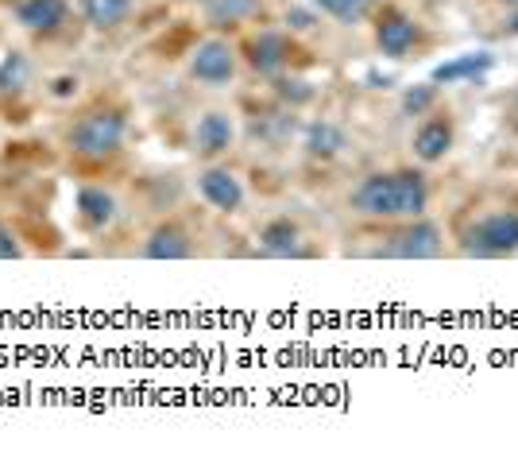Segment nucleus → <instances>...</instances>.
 Listing matches in <instances>:
<instances>
[{"instance_id": "obj_25", "label": "nucleus", "mask_w": 518, "mask_h": 453, "mask_svg": "<svg viewBox=\"0 0 518 453\" xmlns=\"http://www.w3.org/2000/svg\"><path fill=\"white\" fill-rule=\"evenodd\" d=\"M51 93H55V97H74V93H78V78H74V74H62V78H55Z\"/></svg>"}, {"instance_id": "obj_16", "label": "nucleus", "mask_w": 518, "mask_h": 453, "mask_svg": "<svg viewBox=\"0 0 518 453\" xmlns=\"http://www.w3.org/2000/svg\"><path fill=\"white\" fill-rule=\"evenodd\" d=\"M345 148H348V132L341 124L314 121L306 128V151H310L314 159H333V155H341Z\"/></svg>"}, {"instance_id": "obj_20", "label": "nucleus", "mask_w": 518, "mask_h": 453, "mask_svg": "<svg viewBox=\"0 0 518 453\" xmlns=\"http://www.w3.org/2000/svg\"><path fill=\"white\" fill-rule=\"evenodd\" d=\"M24 86H28V59L20 51H12L0 62V93H20Z\"/></svg>"}, {"instance_id": "obj_12", "label": "nucleus", "mask_w": 518, "mask_h": 453, "mask_svg": "<svg viewBox=\"0 0 518 453\" xmlns=\"http://www.w3.org/2000/svg\"><path fill=\"white\" fill-rule=\"evenodd\" d=\"M70 8L66 0H20L16 4V20L28 31H58L66 24Z\"/></svg>"}, {"instance_id": "obj_10", "label": "nucleus", "mask_w": 518, "mask_h": 453, "mask_svg": "<svg viewBox=\"0 0 518 453\" xmlns=\"http://www.w3.org/2000/svg\"><path fill=\"white\" fill-rule=\"evenodd\" d=\"M491 51H468V55H457V59L433 66V86H453V82H476L491 70Z\"/></svg>"}, {"instance_id": "obj_11", "label": "nucleus", "mask_w": 518, "mask_h": 453, "mask_svg": "<svg viewBox=\"0 0 518 453\" xmlns=\"http://www.w3.org/2000/svg\"><path fill=\"white\" fill-rule=\"evenodd\" d=\"M449 151H453V121L430 117V121L414 132V155L422 163H441Z\"/></svg>"}, {"instance_id": "obj_14", "label": "nucleus", "mask_w": 518, "mask_h": 453, "mask_svg": "<svg viewBox=\"0 0 518 453\" xmlns=\"http://www.w3.org/2000/svg\"><path fill=\"white\" fill-rule=\"evenodd\" d=\"M190 252H194V244L186 237V229H178V225H159L144 241L147 260H186Z\"/></svg>"}, {"instance_id": "obj_7", "label": "nucleus", "mask_w": 518, "mask_h": 453, "mask_svg": "<svg viewBox=\"0 0 518 453\" xmlns=\"http://www.w3.org/2000/svg\"><path fill=\"white\" fill-rule=\"evenodd\" d=\"M198 190H202L205 202L221 213H236L244 206V186L229 167H205L198 175Z\"/></svg>"}, {"instance_id": "obj_19", "label": "nucleus", "mask_w": 518, "mask_h": 453, "mask_svg": "<svg viewBox=\"0 0 518 453\" xmlns=\"http://www.w3.org/2000/svg\"><path fill=\"white\" fill-rule=\"evenodd\" d=\"M372 4L375 0H314V8H321L325 16H333L337 24H360Z\"/></svg>"}, {"instance_id": "obj_1", "label": "nucleus", "mask_w": 518, "mask_h": 453, "mask_svg": "<svg viewBox=\"0 0 518 453\" xmlns=\"http://www.w3.org/2000/svg\"><path fill=\"white\" fill-rule=\"evenodd\" d=\"M352 206L364 217H422L430 182L422 171H375L352 190Z\"/></svg>"}, {"instance_id": "obj_24", "label": "nucleus", "mask_w": 518, "mask_h": 453, "mask_svg": "<svg viewBox=\"0 0 518 453\" xmlns=\"http://www.w3.org/2000/svg\"><path fill=\"white\" fill-rule=\"evenodd\" d=\"M287 24L294 31H310V28H314V16H310V12H302V8H290V12H287Z\"/></svg>"}, {"instance_id": "obj_4", "label": "nucleus", "mask_w": 518, "mask_h": 453, "mask_svg": "<svg viewBox=\"0 0 518 453\" xmlns=\"http://www.w3.org/2000/svg\"><path fill=\"white\" fill-rule=\"evenodd\" d=\"M190 74L202 86H213V90L229 86L232 78H236V55H232V47L225 39H202L194 47V55H190Z\"/></svg>"}, {"instance_id": "obj_9", "label": "nucleus", "mask_w": 518, "mask_h": 453, "mask_svg": "<svg viewBox=\"0 0 518 453\" xmlns=\"http://www.w3.org/2000/svg\"><path fill=\"white\" fill-rule=\"evenodd\" d=\"M248 62H252V70H259V74H279L290 62V39L283 31H263V35L252 39V47H248Z\"/></svg>"}, {"instance_id": "obj_26", "label": "nucleus", "mask_w": 518, "mask_h": 453, "mask_svg": "<svg viewBox=\"0 0 518 453\" xmlns=\"http://www.w3.org/2000/svg\"><path fill=\"white\" fill-rule=\"evenodd\" d=\"M507 35H518V16L511 20V24H507Z\"/></svg>"}, {"instance_id": "obj_22", "label": "nucleus", "mask_w": 518, "mask_h": 453, "mask_svg": "<svg viewBox=\"0 0 518 453\" xmlns=\"http://www.w3.org/2000/svg\"><path fill=\"white\" fill-rule=\"evenodd\" d=\"M279 93H283V97H287L290 105H306V101H310V97H314V90H310V86H306V82H298V78H279Z\"/></svg>"}, {"instance_id": "obj_18", "label": "nucleus", "mask_w": 518, "mask_h": 453, "mask_svg": "<svg viewBox=\"0 0 518 453\" xmlns=\"http://www.w3.org/2000/svg\"><path fill=\"white\" fill-rule=\"evenodd\" d=\"M259 12V0H205V20L213 28H229Z\"/></svg>"}, {"instance_id": "obj_5", "label": "nucleus", "mask_w": 518, "mask_h": 453, "mask_svg": "<svg viewBox=\"0 0 518 453\" xmlns=\"http://www.w3.org/2000/svg\"><path fill=\"white\" fill-rule=\"evenodd\" d=\"M437 252H441V229L422 217H410V225L383 244V256L391 260H430Z\"/></svg>"}, {"instance_id": "obj_27", "label": "nucleus", "mask_w": 518, "mask_h": 453, "mask_svg": "<svg viewBox=\"0 0 518 453\" xmlns=\"http://www.w3.org/2000/svg\"><path fill=\"white\" fill-rule=\"evenodd\" d=\"M503 4H511V8H518V0H503Z\"/></svg>"}, {"instance_id": "obj_23", "label": "nucleus", "mask_w": 518, "mask_h": 453, "mask_svg": "<svg viewBox=\"0 0 518 453\" xmlns=\"http://www.w3.org/2000/svg\"><path fill=\"white\" fill-rule=\"evenodd\" d=\"M0 260H20V244L4 225H0Z\"/></svg>"}, {"instance_id": "obj_15", "label": "nucleus", "mask_w": 518, "mask_h": 453, "mask_svg": "<svg viewBox=\"0 0 518 453\" xmlns=\"http://www.w3.org/2000/svg\"><path fill=\"white\" fill-rule=\"evenodd\" d=\"M78 213L89 229H105L116 221V198L105 186H82L78 190Z\"/></svg>"}, {"instance_id": "obj_3", "label": "nucleus", "mask_w": 518, "mask_h": 453, "mask_svg": "<svg viewBox=\"0 0 518 453\" xmlns=\"http://www.w3.org/2000/svg\"><path fill=\"white\" fill-rule=\"evenodd\" d=\"M464 256H480V260H499V256H515L518 252V213L503 210L491 213L484 221H476L464 233Z\"/></svg>"}, {"instance_id": "obj_6", "label": "nucleus", "mask_w": 518, "mask_h": 453, "mask_svg": "<svg viewBox=\"0 0 518 453\" xmlns=\"http://www.w3.org/2000/svg\"><path fill=\"white\" fill-rule=\"evenodd\" d=\"M418 39H422V31L403 12H383L379 24H375V43H379V51L387 59H406Z\"/></svg>"}, {"instance_id": "obj_13", "label": "nucleus", "mask_w": 518, "mask_h": 453, "mask_svg": "<svg viewBox=\"0 0 518 453\" xmlns=\"http://www.w3.org/2000/svg\"><path fill=\"white\" fill-rule=\"evenodd\" d=\"M259 248L267 256H302V229L290 217H275L259 229Z\"/></svg>"}, {"instance_id": "obj_17", "label": "nucleus", "mask_w": 518, "mask_h": 453, "mask_svg": "<svg viewBox=\"0 0 518 453\" xmlns=\"http://www.w3.org/2000/svg\"><path fill=\"white\" fill-rule=\"evenodd\" d=\"M82 12L97 31L120 28L132 12V0H82Z\"/></svg>"}, {"instance_id": "obj_2", "label": "nucleus", "mask_w": 518, "mask_h": 453, "mask_svg": "<svg viewBox=\"0 0 518 453\" xmlns=\"http://www.w3.org/2000/svg\"><path fill=\"white\" fill-rule=\"evenodd\" d=\"M124 132H128V124L116 109H97V113H89V117L74 124L70 148L82 159H109L124 144Z\"/></svg>"}, {"instance_id": "obj_21", "label": "nucleus", "mask_w": 518, "mask_h": 453, "mask_svg": "<svg viewBox=\"0 0 518 453\" xmlns=\"http://www.w3.org/2000/svg\"><path fill=\"white\" fill-rule=\"evenodd\" d=\"M433 105H437V86H410V90L403 93V113H410V117H422V113H430Z\"/></svg>"}, {"instance_id": "obj_8", "label": "nucleus", "mask_w": 518, "mask_h": 453, "mask_svg": "<svg viewBox=\"0 0 518 453\" xmlns=\"http://www.w3.org/2000/svg\"><path fill=\"white\" fill-rule=\"evenodd\" d=\"M232 140H236V124H232L229 113H205L198 128H194V151L202 155V159H217V155H225L232 148Z\"/></svg>"}]
</instances>
